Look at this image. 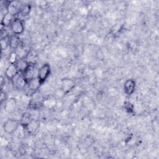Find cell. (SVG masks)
Segmentation results:
<instances>
[{"mask_svg":"<svg viewBox=\"0 0 159 159\" xmlns=\"http://www.w3.org/2000/svg\"><path fill=\"white\" fill-rule=\"evenodd\" d=\"M75 87V82L70 78H65L60 81V90L64 94H68Z\"/></svg>","mask_w":159,"mask_h":159,"instance_id":"cell-2","label":"cell"},{"mask_svg":"<svg viewBox=\"0 0 159 159\" xmlns=\"http://www.w3.org/2000/svg\"><path fill=\"white\" fill-rule=\"evenodd\" d=\"M34 72H35V66L34 63H30L29 64V66L27 68V69L22 73H20L22 75L25 80L29 82L31 79L34 78Z\"/></svg>","mask_w":159,"mask_h":159,"instance_id":"cell-11","label":"cell"},{"mask_svg":"<svg viewBox=\"0 0 159 159\" xmlns=\"http://www.w3.org/2000/svg\"><path fill=\"white\" fill-rule=\"evenodd\" d=\"M131 105H132V104H131L130 102H127L125 103V109L129 111V112H131L133 111V110H132L133 108H132V107L131 108V107H130Z\"/></svg>","mask_w":159,"mask_h":159,"instance_id":"cell-22","label":"cell"},{"mask_svg":"<svg viewBox=\"0 0 159 159\" xmlns=\"http://www.w3.org/2000/svg\"><path fill=\"white\" fill-rule=\"evenodd\" d=\"M20 122L14 119H8L3 125V129L4 132L8 134L14 133L18 129Z\"/></svg>","mask_w":159,"mask_h":159,"instance_id":"cell-1","label":"cell"},{"mask_svg":"<svg viewBox=\"0 0 159 159\" xmlns=\"http://www.w3.org/2000/svg\"><path fill=\"white\" fill-rule=\"evenodd\" d=\"M30 63L28 62L25 58H20L17 60L15 65L16 66L19 72L20 73H22L29 66Z\"/></svg>","mask_w":159,"mask_h":159,"instance_id":"cell-12","label":"cell"},{"mask_svg":"<svg viewBox=\"0 0 159 159\" xmlns=\"http://www.w3.org/2000/svg\"><path fill=\"white\" fill-rule=\"evenodd\" d=\"M17 55L15 52H12L9 57V60L10 62V64H15L16 61H17Z\"/></svg>","mask_w":159,"mask_h":159,"instance_id":"cell-20","label":"cell"},{"mask_svg":"<svg viewBox=\"0 0 159 159\" xmlns=\"http://www.w3.org/2000/svg\"><path fill=\"white\" fill-rule=\"evenodd\" d=\"M30 11V5H29V4L23 5L21 8L19 14H20L22 16L24 17V16L29 15Z\"/></svg>","mask_w":159,"mask_h":159,"instance_id":"cell-18","label":"cell"},{"mask_svg":"<svg viewBox=\"0 0 159 159\" xmlns=\"http://www.w3.org/2000/svg\"><path fill=\"white\" fill-rule=\"evenodd\" d=\"M9 42L10 45L9 47H11L12 48H16L19 44V40L16 35H13L12 36L9 37Z\"/></svg>","mask_w":159,"mask_h":159,"instance_id":"cell-16","label":"cell"},{"mask_svg":"<svg viewBox=\"0 0 159 159\" xmlns=\"http://www.w3.org/2000/svg\"><path fill=\"white\" fill-rule=\"evenodd\" d=\"M39 124H39V122L38 120L32 119L31 122L24 128L27 130V131L29 134H33L39 128Z\"/></svg>","mask_w":159,"mask_h":159,"instance_id":"cell-14","label":"cell"},{"mask_svg":"<svg viewBox=\"0 0 159 159\" xmlns=\"http://www.w3.org/2000/svg\"><path fill=\"white\" fill-rule=\"evenodd\" d=\"M4 73L6 77L8 80L12 81L15 78V77L19 73V72L15 64H10L6 69Z\"/></svg>","mask_w":159,"mask_h":159,"instance_id":"cell-6","label":"cell"},{"mask_svg":"<svg viewBox=\"0 0 159 159\" xmlns=\"http://www.w3.org/2000/svg\"><path fill=\"white\" fill-rule=\"evenodd\" d=\"M0 45H1V48L2 50H6L10 45L9 36H7V37L2 38V39H1Z\"/></svg>","mask_w":159,"mask_h":159,"instance_id":"cell-17","label":"cell"},{"mask_svg":"<svg viewBox=\"0 0 159 159\" xmlns=\"http://www.w3.org/2000/svg\"><path fill=\"white\" fill-rule=\"evenodd\" d=\"M135 89V81L132 79L127 80L124 84V91L127 95H131Z\"/></svg>","mask_w":159,"mask_h":159,"instance_id":"cell-9","label":"cell"},{"mask_svg":"<svg viewBox=\"0 0 159 159\" xmlns=\"http://www.w3.org/2000/svg\"><path fill=\"white\" fill-rule=\"evenodd\" d=\"M10 27L12 33L16 35L22 34L25 29L23 21L19 18H16L14 19Z\"/></svg>","mask_w":159,"mask_h":159,"instance_id":"cell-3","label":"cell"},{"mask_svg":"<svg viewBox=\"0 0 159 159\" xmlns=\"http://www.w3.org/2000/svg\"><path fill=\"white\" fill-rule=\"evenodd\" d=\"M12 81L15 88L19 90L23 89L25 85L27 84V81L25 80L22 74H18Z\"/></svg>","mask_w":159,"mask_h":159,"instance_id":"cell-7","label":"cell"},{"mask_svg":"<svg viewBox=\"0 0 159 159\" xmlns=\"http://www.w3.org/2000/svg\"><path fill=\"white\" fill-rule=\"evenodd\" d=\"M32 120V117L31 116V114L29 112H24L20 119V124L21 125H22L24 127H26Z\"/></svg>","mask_w":159,"mask_h":159,"instance_id":"cell-15","label":"cell"},{"mask_svg":"<svg viewBox=\"0 0 159 159\" xmlns=\"http://www.w3.org/2000/svg\"><path fill=\"white\" fill-rule=\"evenodd\" d=\"M15 19H16V17L14 16H13L7 12L6 13V14H4V16L2 18V20L1 22V25L4 27L11 26V24L12 23V22Z\"/></svg>","mask_w":159,"mask_h":159,"instance_id":"cell-13","label":"cell"},{"mask_svg":"<svg viewBox=\"0 0 159 159\" xmlns=\"http://www.w3.org/2000/svg\"><path fill=\"white\" fill-rule=\"evenodd\" d=\"M50 66L48 63H45L38 70L37 76L41 81L42 83H43L45 80L47 79L48 76L50 74Z\"/></svg>","mask_w":159,"mask_h":159,"instance_id":"cell-5","label":"cell"},{"mask_svg":"<svg viewBox=\"0 0 159 159\" xmlns=\"http://www.w3.org/2000/svg\"><path fill=\"white\" fill-rule=\"evenodd\" d=\"M7 100V97H6V93L3 92L1 91V96H0V101H1V104H2L4 102H5Z\"/></svg>","mask_w":159,"mask_h":159,"instance_id":"cell-21","label":"cell"},{"mask_svg":"<svg viewBox=\"0 0 159 159\" xmlns=\"http://www.w3.org/2000/svg\"><path fill=\"white\" fill-rule=\"evenodd\" d=\"M55 103H56V101L54 99H46V100H44L43 102V105L45 106H47V107H52V106H53L54 105H55Z\"/></svg>","mask_w":159,"mask_h":159,"instance_id":"cell-19","label":"cell"},{"mask_svg":"<svg viewBox=\"0 0 159 159\" xmlns=\"http://www.w3.org/2000/svg\"><path fill=\"white\" fill-rule=\"evenodd\" d=\"M16 100L14 98H10L7 99L4 102V110L8 114H12L16 109Z\"/></svg>","mask_w":159,"mask_h":159,"instance_id":"cell-8","label":"cell"},{"mask_svg":"<svg viewBox=\"0 0 159 159\" xmlns=\"http://www.w3.org/2000/svg\"><path fill=\"white\" fill-rule=\"evenodd\" d=\"M4 84H5V81L4 80V78H3L2 76H1V86H2Z\"/></svg>","mask_w":159,"mask_h":159,"instance_id":"cell-23","label":"cell"},{"mask_svg":"<svg viewBox=\"0 0 159 159\" xmlns=\"http://www.w3.org/2000/svg\"><path fill=\"white\" fill-rule=\"evenodd\" d=\"M23 5L21 3L17 1H9L8 4L6 5L7 12L10 13L13 16H16L19 14L21 8Z\"/></svg>","mask_w":159,"mask_h":159,"instance_id":"cell-4","label":"cell"},{"mask_svg":"<svg viewBox=\"0 0 159 159\" xmlns=\"http://www.w3.org/2000/svg\"><path fill=\"white\" fill-rule=\"evenodd\" d=\"M42 84L43 83L41 82L38 76L33 78L27 83L29 89L33 92H36Z\"/></svg>","mask_w":159,"mask_h":159,"instance_id":"cell-10","label":"cell"}]
</instances>
